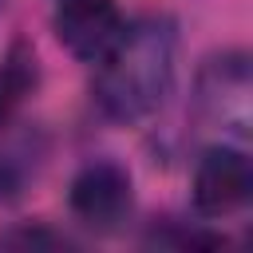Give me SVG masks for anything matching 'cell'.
I'll list each match as a JSON object with an SVG mask.
<instances>
[{
  "label": "cell",
  "mask_w": 253,
  "mask_h": 253,
  "mask_svg": "<svg viewBox=\"0 0 253 253\" xmlns=\"http://www.w3.org/2000/svg\"><path fill=\"white\" fill-rule=\"evenodd\" d=\"M178 28L170 16H142L123 28L115 47L99 59L95 103L115 123H146L174 91Z\"/></svg>",
  "instance_id": "obj_1"
},
{
  "label": "cell",
  "mask_w": 253,
  "mask_h": 253,
  "mask_svg": "<svg viewBox=\"0 0 253 253\" xmlns=\"http://www.w3.org/2000/svg\"><path fill=\"white\" fill-rule=\"evenodd\" d=\"M40 150L28 138H16L0 150V202H16L24 194V186L36 178V158Z\"/></svg>",
  "instance_id": "obj_7"
},
{
  "label": "cell",
  "mask_w": 253,
  "mask_h": 253,
  "mask_svg": "<svg viewBox=\"0 0 253 253\" xmlns=\"http://www.w3.org/2000/svg\"><path fill=\"white\" fill-rule=\"evenodd\" d=\"M40 87V59L28 40H12L4 59H0V126H8L20 107L36 95Z\"/></svg>",
  "instance_id": "obj_6"
},
{
  "label": "cell",
  "mask_w": 253,
  "mask_h": 253,
  "mask_svg": "<svg viewBox=\"0 0 253 253\" xmlns=\"http://www.w3.org/2000/svg\"><path fill=\"white\" fill-rule=\"evenodd\" d=\"M67 210L75 213L79 225L95 229V233H111L119 229L130 210H134V186L126 166L111 162V158H95L87 162L67 190Z\"/></svg>",
  "instance_id": "obj_3"
},
{
  "label": "cell",
  "mask_w": 253,
  "mask_h": 253,
  "mask_svg": "<svg viewBox=\"0 0 253 253\" xmlns=\"http://www.w3.org/2000/svg\"><path fill=\"white\" fill-rule=\"evenodd\" d=\"M123 28H126V20L115 0H59L55 16H51L55 40L79 63H99L115 47Z\"/></svg>",
  "instance_id": "obj_4"
},
{
  "label": "cell",
  "mask_w": 253,
  "mask_h": 253,
  "mask_svg": "<svg viewBox=\"0 0 253 253\" xmlns=\"http://www.w3.org/2000/svg\"><path fill=\"white\" fill-rule=\"evenodd\" d=\"M0 4H4V0H0Z\"/></svg>",
  "instance_id": "obj_8"
},
{
  "label": "cell",
  "mask_w": 253,
  "mask_h": 253,
  "mask_svg": "<svg viewBox=\"0 0 253 253\" xmlns=\"http://www.w3.org/2000/svg\"><path fill=\"white\" fill-rule=\"evenodd\" d=\"M253 190V166L237 146H210L194 166V210L202 217H225L245 206Z\"/></svg>",
  "instance_id": "obj_5"
},
{
  "label": "cell",
  "mask_w": 253,
  "mask_h": 253,
  "mask_svg": "<svg viewBox=\"0 0 253 253\" xmlns=\"http://www.w3.org/2000/svg\"><path fill=\"white\" fill-rule=\"evenodd\" d=\"M249 95H253V75H249V55L245 51H217L202 63L198 83H194V111L206 126L213 130H249Z\"/></svg>",
  "instance_id": "obj_2"
}]
</instances>
